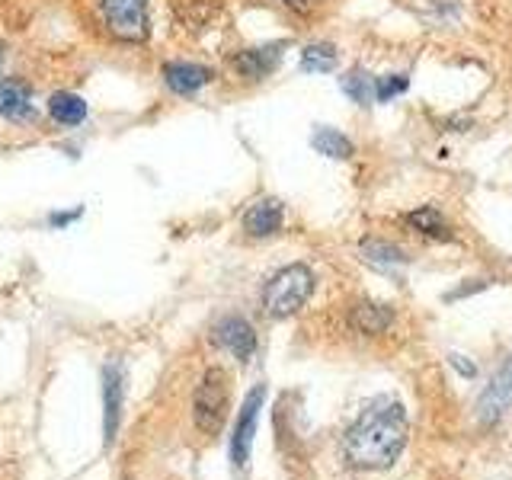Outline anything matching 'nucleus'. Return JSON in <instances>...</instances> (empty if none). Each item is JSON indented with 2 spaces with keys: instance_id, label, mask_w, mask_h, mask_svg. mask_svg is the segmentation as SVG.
Returning <instances> with one entry per match:
<instances>
[{
  "instance_id": "1",
  "label": "nucleus",
  "mask_w": 512,
  "mask_h": 480,
  "mask_svg": "<svg viewBox=\"0 0 512 480\" xmlns=\"http://www.w3.org/2000/svg\"><path fill=\"white\" fill-rule=\"evenodd\" d=\"M407 413L397 400H378L346 429L343 436V458L349 468L359 471H381L391 468L407 448Z\"/></svg>"
},
{
  "instance_id": "2",
  "label": "nucleus",
  "mask_w": 512,
  "mask_h": 480,
  "mask_svg": "<svg viewBox=\"0 0 512 480\" xmlns=\"http://www.w3.org/2000/svg\"><path fill=\"white\" fill-rule=\"evenodd\" d=\"M314 295V272L304 263H292L279 269L263 288V311L272 320H285L298 314Z\"/></svg>"
},
{
  "instance_id": "3",
  "label": "nucleus",
  "mask_w": 512,
  "mask_h": 480,
  "mask_svg": "<svg viewBox=\"0 0 512 480\" xmlns=\"http://www.w3.org/2000/svg\"><path fill=\"white\" fill-rule=\"evenodd\" d=\"M228 407H231V375L224 372L221 365H212L202 375L196 397H192V416H196V426L205 436H215V432L228 420Z\"/></svg>"
},
{
  "instance_id": "4",
  "label": "nucleus",
  "mask_w": 512,
  "mask_h": 480,
  "mask_svg": "<svg viewBox=\"0 0 512 480\" xmlns=\"http://www.w3.org/2000/svg\"><path fill=\"white\" fill-rule=\"evenodd\" d=\"M100 20L119 42H144L151 32L148 0H100Z\"/></svg>"
},
{
  "instance_id": "5",
  "label": "nucleus",
  "mask_w": 512,
  "mask_h": 480,
  "mask_svg": "<svg viewBox=\"0 0 512 480\" xmlns=\"http://www.w3.org/2000/svg\"><path fill=\"white\" fill-rule=\"evenodd\" d=\"M512 410V359H506L477 397V420L496 426Z\"/></svg>"
},
{
  "instance_id": "6",
  "label": "nucleus",
  "mask_w": 512,
  "mask_h": 480,
  "mask_svg": "<svg viewBox=\"0 0 512 480\" xmlns=\"http://www.w3.org/2000/svg\"><path fill=\"white\" fill-rule=\"evenodd\" d=\"M263 400H266V388H263V384H256V388L247 394L244 407H240L234 436H231V461H234V468H244V464L250 461V448H253L256 420H260Z\"/></svg>"
},
{
  "instance_id": "7",
  "label": "nucleus",
  "mask_w": 512,
  "mask_h": 480,
  "mask_svg": "<svg viewBox=\"0 0 512 480\" xmlns=\"http://www.w3.org/2000/svg\"><path fill=\"white\" fill-rule=\"evenodd\" d=\"M215 346H221L224 352H231L237 362H250L253 352H256V330L247 317L240 314H228L221 317L215 324V333H212Z\"/></svg>"
},
{
  "instance_id": "8",
  "label": "nucleus",
  "mask_w": 512,
  "mask_h": 480,
  "mask_svg": "<svg viewBox=\"0 0 512 480\" xmlns=\"http://www.w3.org/2000/svg\"><path fill=\"white\" fill-rule=\"evenodd\" d=\"M285 48H288V42H269V45L244 48V52H237L231 58V64L244 80H263V77H269L272 71L279 68Z\"/></svg>"
},
{
  "instance_id": "9",
  "label": "nucleus",
  "mask_w": 512,
  "mask_h": 480,
  "mask_svg": "<svg viewBox=\"0 0 512 480\" xmlns=\"http://www.w3.org/2000/svg\"><path fill=\"white\" fill-rule=\"evenodd\" d=\"M212 77H215V71L205 68V64H192V61H167L164 64V84L180 96L199 93L202 87L212 84Z\"/></svg>"
},
{
  "instance_id": "10",
  "label": "nucleus",
  "mask_w": 512,
  "mask_h": 480,
  "mask_svg": "<svg viewBox=\"0 0 512 480\" xmlns=\"http://www.w3.org/2000/svg\"><path fill=\"white\" fill-rule=\"evenodd\" d=\"M0 116L7 122H29L36 116V106H32V87L26 80L7 77L0 80Z\"/></svg>"
},
{
  "instance_id": "11",
  "label": "nucleus",
  "mask_w": 512,
  "mask_h": 480,
  "mask_svg": "<svg viewBox=\"0 0 512 480\" xmlns=\"http://www.w3.org/2000/svg\"><path fill=\"white\" fill-rule=\"evenodd\" d=\"M122 368L119 365H106L103 368V429H106V445L116 442L119 420H122Z\"/></svg>"
},
{
  "instance_id": "12",
  "label": "nucleus",
  "mask_w": 512,
  "mask_h": 480,
  "mask_svg": "<svg viewBox=\"0 0 512 480\" xmlns=\"http://www.w3.org/2000/svg\"><path fill=\"white\" fill-rule=\"evenodd\" d=\"M285 205L279 199H260L244 212V231L250 237H272L282 231Z\"/></svg>"
},
{
  "instance_id": "13",
  "label": "nucleus",
  "mask_w": 512,
  "mask_h": 480,
  "mask_svg": "<svg viewBox=\"0 0 512 480\" xmlns=\"http://www.w3.org/2000/svg\"><path fill=\"white\" fill-rule=\"evenodd\" d=\"M349 324L356 327L359 333H365V336H378V333H384V330L394 324V311L388 308V304L362 301V304H356V308H352Z\"/></svg>"
},
{
  "instance_id": "14",
  "label": "nucleus",
  "mask_w": 512,
  "mask_h": 480,
  "mask_svg": "<svg viewBox=\"0 0 512 480\" xmlns=\"http://www.w3.org/2000/svg\"><path fill=\"white\" fill-rule=\"evenodd\" d=\"M48 116H52L58 125L64 128H74L87 119V103H84V96H77V93H68V90H58L48 96Z\"/></svg>"
},
{
  "instance_id": "15",
  "label": "nucleus",
  "mask_w": 512,
  "mask_h": 480,
  "mask_svg": "<svg viewBox=\"0 0 512 480\" xmlns=\"http://www.w3.org/2000/svg\"><path fill=\"white\" fill-rule=\"evenodd\" d=\"M340 61V52L330 42H314L301 52V71L304 74H330Z\"/></svg>"
},
{
  "instance_id": "16",
  "label": "nucleus",
  "mask_w": 512,
  "mask_h": 480,
  "mask_svg": "<svg viewBox=\"0 0 512 480\" xmlns=\"http://www.w3.org/2000/svg\"><path fill=\"white\" fill-rule=\"evenodd\" d=\"M311 144H314L317 154L333 157V160H349L352 151H356V148H352V141L343 132H336V128H317Z\"/></svg>"
},
{
  "instance_id": "17",
  "label": "nucleus",
  "mask_w": 512,
  "mask_h": 480,
  "mask_svg": "<svg viewBox=\"0 0 512 480\" xmlns=\"http://www.w3.org/2000/svg\"><path fill=\"white\" fill-rule=\"evenodd\" d=\"M407 224H410V228L420 231V234H426V237L452 240V231H448V224H445L442 212H436L432 205H423V208H416V212H410V215H407Z\"/></svg>"
},
{
  "instance_id": "18",
  "label": "nucleus",
  "mask_w": 512,
  "mask_h": 480,
  "mask_svg": "<svg viewBox=\"0 0 512 480\" xmlns=\"http://www.w3.org/2000/svg\"><path fill=\"white\" fill-rule=\"evenodd\" d=\"M343 93L349 96L352 103L372 106V100H375V77H368L362 68H352V71L343 77Z\"/></svg>"
},
{
  "instance_id": "19",
  "label": "nucleus",
  "mask_w": 512,
  "mask_h": 480,
  "mask_svg": "<svg viewBox=\"0 0 512 480\" xmlns=\"http://www.w3.org/2000/svg\"><path fill=\"white\" fill-rule=\"evenodd\" d=\"M362 253H365V260H372V263H404L407 260L404 250L388 244V240H365Z\"/></svg>"
},
{
  "instance_id": "20",
  "label": "nucleus",
  "mask_w": 512,
  "mask_h": 480,
  "mask_svg": "<svg viewBox=\"0 0 512 480\" xmlns=\"http://www.w3.org/2000/svg\"><path fill=\"white\" fill-rule=\"evenodd\" d=\"M410 87V77L407 74H388V77H375V100L378 103H388L394 96H400Z\"/></svg>"
},
{
  "instance_id": "21",
  "label": "nucleus",
  "mask_w": 512,
  "mask_h": 480,
  "mask_svg": "<svg viewBox=\"0 0 512 480\" xmlns=\"http://www.w3.org/2000/svg\"><path fill=\"white\" fill-rule=\"evenodd\" d=\"M77 218H80V208H74V212H58V215H52L48 221H52V228H61V224H71Z\"/></svg>"
},
{
  "instance_id": "22",
  "label": "nucleus",
  "mask_w": 512,
  "mask_h": 480,
  "mask_svg": "<svg viewBox=\"0 0 512 480\" xmlns=\"http://www.w3.org/2000/svg\"><path fill=\"white\" fill-rule=\"evenodd\" d=\"M282 4H288V7H295V10H304V7H311V4H317V0H282Z\"/></svg>"
},
{
  "instance_id": "23",
  "label": "nucleus",
  "mask_w": 512,
  "mask_h": 480,
  "mask_svg": "<svg viewBox=\"0 0 512 480\" xmlns=\"http://www.w3.org/2000/svg\"><path fill=\"white\" fill-rule=\"evenodd\" d=\"M452 362H455V368H461L464 375H474V365H468V362H461V356H452Z\"/></svg>"
},
{
  "instance_id": "24",
  "label": "nucleus",
  "mask_w": 512,
  "mask_h": 480,
  "mask_svg": "<svg viewBox=\"0 0 512 480\" xmlns=\"http://www.w3.org/2000/svg\"><path fill=\"white\" fill-rule=\"evenodd\" d=\"M0 64H4V45H0Z\"/></svg>"
}]
</instances>
